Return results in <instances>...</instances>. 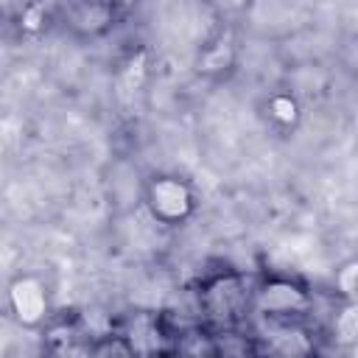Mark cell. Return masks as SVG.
I'll use <instances>...</instances> for the list:
<instances>
[{
	"mask_svg": "<svg viewBox=\"0 0 358 358\" xmlns=\"http://www.w3.org/2000/svg\"><path fill=\"white\" fill-rule=\"evenodd\" d=\"M252 285L255 274L241 268H215L196 285V310L201 324L213 330L243 327L252 319Z\"/></svg>",
	"mask_w": 358,
	"mask_h": 358,
	"instance_id": "6da1fadb",
	"label": "cell"
},
{
	"mask_svg": "<svg viewBox=\"0 0 358 358\" xmlns=\"http://www.w3.org/2000/svg\"><path fill=\"white\" fill-rule=\"evenodd\" d=\"M316 296L308 282L285 271L255 274L252 285V316L260 322H294L313 313Z\"/></svg>",
	"mask_w": 358,
	"mask_h": 358,
	"instance_id": "7a4b0ae2",
	"label": "cell"
},
{
	"mask_svg": "<svg viewBox=\"0 0 358 358\" xmlns=\"http://www.w3.org/2000/svg\"><path fill=\"white\" fill-rule=\"evenodd\" d=\"M143 204L159 227H182L196 215L199 196L179 173H151L143 185Z\"/></svg>",
	"mask_w": 358,
	"mask_h": 358,
	"instance_id": "3957f363",
	"label": "cell"
},
{
	"mask_svg": "<svg viewBox=\"0 0 358 358\" xmlns=\"http://www.w3.org/2000/svg\"><path fill=\"white\" fill-rule=\"evenodd\" d=\"M6 308L20 327L42 330L48 324V319L53 316L48 282L34 271H22V274L11 277V282L6 285Z\"/></svg>",
	"mask_w": 358,
	"mask_h": 358,
	"instance_id": "277c9868",
	"label": "cell"
},
{
	"mask_svg": "<svg viewBox=\"0 0 358 358\" xmlns=\"http://www.w3.org/2000/svg\"><path fill=\"white\" fill-rule=\"evenodd\" d=\"M260 352H277V355H310L316 352V338L308 330L305 319L294 322H263V333L257 336Z\"/></svg>",
	"mask_w": 358,
	"mask_h": 358,
	"instance_id": "5b68a950",
	"label": "cell"
},
{
	"mask_svg": "<svg viewBox=\"0 0 358 358\" xmlns=\"http://www.w3.org/2000/svg\"><path fill=\"white\" fill-rule=\"evenodd\" d=\"M115 0H64V22L78 36H101L115 22Z\"/></svg>",
	"mask_w": 358,
	"mask_h": 358,
	"instance_id": "8992f818",
	"label": "cell"
},
{
	"mask_svg": "<svg viewBox=\"0 0 358 358\" xmlns=\"http://www.w3.org/2000/svg\"><path fill=\"white\" fill-rule=\"evenodd\" d=\"M235 59H238V48L232 42L229 34H218L215 39H210L201 50H199V59H196V70L201 76H227L232 67H235Z\"/></svg>",
	"mask_w": 358,
	"mask_h": 358,
	"instance_id": "52a82bcc",
	"label": "cell"
},
{
	"mask_svg": "<svg viewBox=\"0 0 358 358\" xmlns=\"http://www.w3.org/2000/svg\"><path fill=\"white\" fill-rule=\"evenodd\" d=\"M330 336L344 350L355 347V341H358V302L336 299V313H333V322H330Z\"/></svg>",
	"mask_w": 358,
	"mask_h": 358,
	"instance_id": "ba28073f",
	"label": "cell"
},
{
	"mask_svg": "<svg viewBox=\"0 0 358 358\" xmlns=\"http://www.w3.org/2000/svg\"><path fill=\"white\" fill-rule=\"evenodd\" d=\"M266 117L277 129H296L302 120V106H299L296 95L280 90V92H271L266 98Z\"/></svg>",
	"mask_w": 358,
	"mask_h": 358,
	"instance_id": "9c48e42d",
	"label": "cell"
},
{
	"mask_svg": "<svg viewBox=\"0 0 358 358\" xmlns=\"http://www.w3.org/2000/svg\"><path fill=\"white\" fill-rule=\"evenodd\" d=\"M87 355L109 358V355H137V352H134L131 341L126 338V333H120V330H109V333L90 336V341H87Z\"/></svg>",
	"mask_w": 358,
	"mask_h": 358,
	"instance_id": "30bf717a",
	"label": "cell"
},
{
	"mask_svg": "<svg viewBox=\"0 0 358 358\" xmlns=\"http://www.w3.org/2000/svg\"><path fill=\"white\" fill-rule=\"evenodd\" d=\"M336 299L358 302V260L350 257L336 268Z\"/></svg>",
	"mask_w": 358,
	"mask_h": 358,
	"instance_id": "8fae6325",
	"label": "cell"
},
{
	"mask_svg": "<svg viewBox=\"0 0 358 358\" xmlns=\"http://www.w3.org/2000/svg\"><path fill=\"white\" fill-rule=\"evenodd\" d=\"M45 25H48V8H45V3H28L20 11V28L25 34H39Z\"/></svg>",
	"mask_w": 358,
	"mask_h": 358,
	"instance_id": "7c38bea8",
	"label": "cell"
}]
</instances>
